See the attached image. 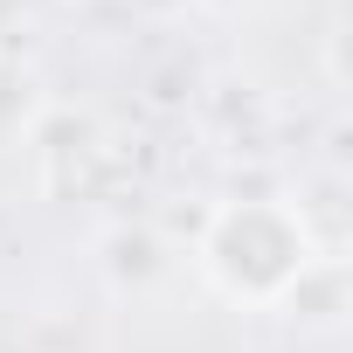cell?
<instances>
[{
    "label": "cell",
    "mask_w": 353,
    "mask_h": 353,
    "mask_svg": "<svg viewBox=\"0 0 353 353\" xmlns=\"http://www.w3.org/2000/svg\"><path fill=\"white\" fill-rule=\"evenodd\" d=\"M194 270L222 305L277 312V305H298L305 277L319 270V236L291 201L236 194V201L208 208V222L194 236Z\"/></svg>",
    "instance_id": "1"
}]
</instances>
